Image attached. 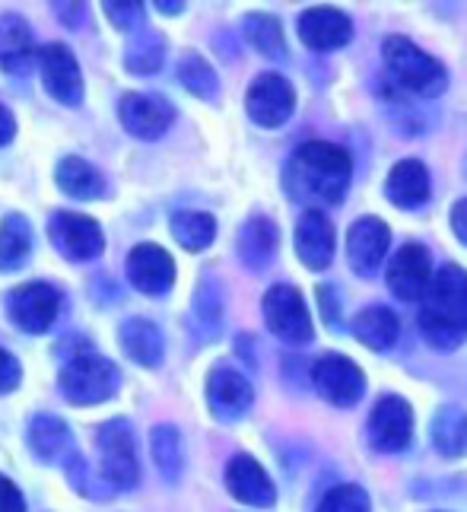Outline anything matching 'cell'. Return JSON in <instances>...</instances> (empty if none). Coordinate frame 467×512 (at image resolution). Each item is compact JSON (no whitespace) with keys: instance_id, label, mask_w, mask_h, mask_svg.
I'll use <instances>...</instances> for the list:
<instances>
[{"instance_id":"6da1fadb","label":"cell","mask_w":467,"mask_h":512,"mask_svg":"<svg viewBox=\"0 0 467 512\" xmlns=\"http://www.w3.org/2000/svg\"><path fill=\"white\" fill-rule=\"evenodd\" d=\"M350 175H353V163L344 147L312 140V144H302L290 156L283 172V185L293 201L305 204L309 210H318L344 201V194L350 188Z\"/></svg>"},{"instance_id":"7a4b0ae2","label":"cell","mask_w":467,"mask_h":512,"mask_svg":"<svg viewBox=\"0 0 467 512\" xmlns=\"http://www.w3.org/2000/svg\"><path fill=\"white\" fill-rule=\"evenodd\" d=\"M420 328L439 350H455L467 341V274L458 264H445L429 280Z\"/></svg>"},{"instance_id":"3957f363","label":"cell","mask_w":467,"mask_h":512,"mask_svg":"<svg viewBox=\"0 0 467 512\" xmlns=\"http://www.w3.org/2000/svg\"><path fill=\"white\" fill-rule=\"evenodd\" d=\"M382 55H385L388 74L398 80L404 90L426 96V99L445 93V86H448L445 67L433 55H426L423 48L413 45L410 39H404V35H391V39H385Z\"/></svg>"},{"instance_id":"277c9868","label":"cell","mask_w":467,"mask_h":512,"mask_svg":"<svg viewBox=\"0 0 467 512\" xmlns=\"http://www.w3.org/2000/svg\"><path fill=\"white\" fill-rule=\"evenodd\" d=\"M121 376L115 363L96 353H77L61 369V392L70 404H99L115 398Z\"/></svg>"},{"instance_id":"5b68a950","label":"cell","mask_w":467,"mask_h":512,"mask_svg":"<svg viewBox=\"0 0 467 512\" xmlns=\"http://www.w3.org/2000/svg\"><path fill=\"white\" fill-rule=\"evenodd\" d=\"M99 465L105 481L118 490H131L140 481V462H137V439L128 420H109L96 433Z\"/></svg>"},{"instance_id":"8992f818","label":"cell","mask_w":467,"mask_h":512,"mask_svg":"<svg viewBox=\"0 0 467 512\" xmlns=\"http://www.w3.org/2000/svg\"><path fill=\"white\" fill-rule=\"evenodd\" d=\"M264 322L283 344H309L315 338V325L305 299L296 287L277 284L264 296Z\"/></svg>"},{"instance_id":"52a82bcc","label":"cell","mask_w":467,"mask_h":512,"mask_svg":"<svg viewBox=\"0 0 467 512\" xmlns=\"http://www.w3.org/2000/svg\"><path fill=\"white\" fill-rule=\"evenodd\" d=\"M48 236L67 261H93L105 249L102 226L83 214H55L48 220Z\"/></svg>"},{"instance_id":"ba28073f","label":"cell","mask_w":467,"mask_h":512,"mask_svg":"<svg viewBox=\"0 0 467 512\" xmlns=\"http://www.w3.org/2000/svg\"><path fill=\"white\" fill-rule=\"evenodd\" d=\"M248 118L261 128H280L296 109V93L280 74H261L245 96Z\"/></svg>"},{"instance_id":"9c48e42d","label":"cell","mask_w":467,"mask_h":512,"mask_svg":"<svg viewBox=\"0 0 467 512\" xmlns=\"http://www.w3.org/2000/svg\"><path fill=\"white\" fill-rule=\"evenodd\" d=\"M312 382L318 395L331 401L334 408H353L366 392V376L347 357H321L312 369Z\"/></svg>"},{"instance_id":"30bf717a","label":"cell","mask_w":467,"mask_h":512,"mask_svg":"<svg viewBox=\"0 0 467 512\" xmlns=\"http://www.w3.org/2000/svg\"><path fill=\"white\" fill-rule=\"evenodd\" d=\"M61 293L48 284H23L7 296L10 319L20 325L26 334H42L58 319Z\"/></svg>"},{"instance_id":"8fae6325","label":"cell","mask_w":467,"mask_h":512,"mask_svg":"<svg viewBox=\"0 0 467 512\" xmlns=\"http://www.w3.org/2000/svg\"><path fill=\"white\" fill-rule=\"evenodd\" d=\"M413 436V411L398 395H385L369 414V443L379 452H401Z\"/></svg>"},{"instance_id":"7c38bea8","label":"cell","mask_w":467,"mask_h":512,"mask_svg":"<svg viewBox=\"0 0 467 512\" xmlns=\"http://www.w3.org/2000/svg\"><path fill=\"white\" fill-rule=\"evenodd\" d=\"M39 67H42V80L45 90L64 105H80L83 102V74L80 64L74 58V51L67 45L51 42L39 51Z\"/></svg>"},{"instance_id":"4fadbf2b","label":"cell","mask_w":467,"mask_h":512,"mask_svg":"<svg viewBox=\"0 0 467 512\" xmlns=\"http://www.w3.org/2000/svg\"><path fill=\"white\" fill-rule=\"evenodd\" d=\"M385 277H388V287L394 296L404 299V303H413V299H423L429 280H433V258H429L423 245L410 242L388 261Z\"/></svg>"},{"instance_id":"5bb4252c","label":"cell","mask_w":467,"mask_h":512,"mask_svg":"<svg viewBox=\"0 0 467 512\" xmlns=\"http://www.w3.org/2000/svg\"><path fill=\"white\" fill-rule=\"evenodd\" d=\"M118 115H121V125L128 128V134H134L140 140H156L159 134L169 131L175 109L159 96L128 93L118 105Z\"/></svg>"},{"instance_id":"9a60e30c","label":"cell","mask_w":467,"mask_h":512,"mask_svg":"<svg viewBox=\"0 0 467 512\" xmlns=\"http://www.w3.org/2000/svg\"><path fill=\"white\" fill-rule=\"evenodd\" d=\"M251 392L248 379L232 366H217L207 379V404L210 411L217 414L220 420H236L251 408Z\"/></svg>"},{"instance_id":"2e32d148","label":"cell","mask_w":467,"mask_h":512,"mask_svg":"<svg viewBox=\"0 0 467 512\" xmlns=\"http://www.w3.org/2000/svg\"><path fill=\"white\" fill-rule=\"evenodd\" d=\"M299 35L312 51H334L353 39V23L347 13L331 7H312L299 16Z\"/></svg>"},{"instance_id":"e0dca14e","label":"cell","mask_w":467,"mask_h":512,"mask_svg":"<svg viewBox=\"0 0 467 512\" xmlns=\"http://www.w3.org/2000/svg\"><path fill=\"white\" fill-rule=\"evenodd\" d=\"M128 277L140 293L159 296V293H169V287L175 284V264L166 249L147 242V245H137L128 255Z\"/></svg>"},{"instance_id":"ac0fdd59","label":"cell","mask_w":467,"mask_h":512,"mask_svg":"<svg viewBox=\"0 0 467 512\" xmlns=\"http://www.w3.org/2000/svg\"><path fill=\"white\" fill-rule=\"evenodd\" d=\"M388 245H391V233L379 217L356 220L350 226V236H347V255H350L353 271L372 274L385 261Z\"/></svg>"},{"instance_id":"d6986e66","label":"cell","mask_w":467,"mask_h":512,"mask_svg":"<svg viewBox=\"0 0 467 512\" xmlns=\"http://www.w3.org/2000/svg\"><path fill=\"white\" fill-rule=\"evenodd\" d=\"M296 252L305 268L325 271L334 258V226L321 210H305L296 223Z\"/></svg>"},{"instance_id":"ffe728a7","label":"cell","mask_w":467,"mask_h":512,"mask_svg":"<svg viewBox=\"0 0 467 512\" xmlns=\"http://www.w3.org/2000/svg\"><path fill=\"white\" fill-rule=\"evenodd\" d=\"M226 487L236 500L248 506H274L277 490L274 481L267 478V471L255 462L251 455H236L226 468Z\"/></svg>"},{"instance_id":"44dd1931","label":"cell","mask_w":467,"mask_h":512,"mask_svg":"<svg viewBox=\"0 0 467 512\" xmlns=\"http://www.w3.org/2000/svg\"><path fill=\"white\" fill-rule=\"evenodd\" d=\"M385 194L391 204H398L404 210L423 207L429 198V172L420 160H401L391 169Z\"/></svg>"},{"instance_id":"7402d4cb","label":"cell","mask_w":467,"mask_h":512,"mask_svg":"<svg viewBox=\"0 0 467 512\" xmlns=\"http://www.w3.org/2000/svg\"><path fill=\"white\" fill-rule=\"evenodd\" d=\"M277 242H280V233L274 220L267 217H251L242 233H239V258L245 261V268L258 271V268H267V264L274 261L277 255Z\"/></svg>"},{"instance_id":"603a6c76","label":"cell","mask_w":467,"mask_h":512,"mask_svg":"<svg viewBox=\"0 0 467 512\" xmlns=\"http://www.w3.org/2000/svg\"><path fill=\"white\" fill-rule=\"evenodd\" d=\"M118 338H121V347L124 353L140 363V366H159L163 363V334H159V328L147 319H128L121 325L118 331Z\"/></svg>"},{"instance_id":"cb8c5ba5","label":"cell","mask_w":467,"mask_h":512,"mask_svg":"<svg viewBox=\"0 0 467 512\" xmlns=\"http://www.w3.org/2000/svg\"><path fill=\"white\" fill-rule=\"evenodd\" d=\"M32 32L20 16H0V67L7 74H23L32 64Z\"/></svg>"},{"instance_id":"d4e9b609","label":"cell","mask_w":467,"mask_h":512,"mask_svg":"<svg viewBox=\"0 0 467 512\" xmlns=\"http://www.w3.org/2000/svg\"><path fill=\"white\" fill-rule=\"evenodd\" d=\"M29 446L42 462H64V458L74 452V439H70L64 420L51 414H39L29 423Z\"/></svg>"},{"instance_id":"484cf974","label":"cell","mask_w":467,"mask_h":512,"mask_svg":"<svg viewBox=\"0 0 467 512\" xmlns=\"http://www.w3.org/2000/svg\"><path fill=\"white\" fill-rule=\"evenodd\" d=\"M55 179L61 185L64 194L70 198H80V201H93L105 194V179L96 172V166H89L80 156H64L55 169Z\"/></svg>"},{"instance_id":"4316f807","label":"cell","mask_w":467,"mask_h":512,"mask_svg":"<svg viewBox=\"0 0 467 512\" xmlns=\"http://www.w3.org/2000/svg\"><path fill=\"white\" fill-rule=\"evenodd\" d=\"M356 338L363 341L369 350H388L398 341V319H394V312L385 309V306H369L356 315Z\"/></svg>"},{"instance_id":"83f0119b","label":"cell","mask_w":467,"mask_h":512,"mask_svg":"<svg viewBox=\"0 0 467 512\" xmlns=\"http://www.w3.org/2000/svg\"><path fill=\"white\" fill-rule=\"evenodd\" d=\"M29 252H32V229L20 214H10L0 223V271L23 268Z\"/></svg>"},{"instance_id":"f1b7e54d","label":"cell","mask_w":467,"mask_h":512,"mask_svg":"<svg viewBox=\"0 0 467 512\" xmlns=\"http://www.w3.org/2000/svg\"><path fill=\"white\" fill-rule=\"evenodd\" d=\"M245 39L255 45L264 58L283 61L286 58V42H283V26L271 13H251L245 20Z\"/></svg>"},{"instance_id":"f546056e","label":"cell","mask_w":467,"mask_h":512,"mask_svg":"<svg viewBox=\"0 0 467 512\" xmlns=\"http://www.w3.org/2000/svg\"><path fill=\"white\" fill-rule=\"evenodd\" d=\"M172 236L178 239V245H185L191 252H201L217 236V220L210 214H201V210H182V214L172 217Z\"/></svg>"},{"instance_id":"4dcf8cb0","label":"cell","mask_w":467,"mask_h":512,"mask_svg":"<svg viewBox=\"0 0 467 512\" xmlns=\"http://www.w3.org/2000/svg\"><path fill=\"white\" fill-rule=\"evenodd\" d=\"M433 443L448 458L464 455L467 452V414L455 408L439 411L433 420Z\"/></svg>"},{"instance_id":"1f68e13d","label":"cell","mask_w":467,"mask_h":512,"mask_svg":"<svg viewBox=\"0 0 467 512\" xmlns=\"http://www.w3.org/2000/svg\"><path fill=\"white\" fill-rule=\"evenodd\" d=\"M150 443H153V458H156L159 474H163L169 484H175L178 474H182V439H178V430L169 427V423L153 427Z\"/></svg>"},{"instance_id":"d6a6232c","label":"cell","mask_w":467,"mask_h":512,"mask_svg":"<svg viewBox=\"0 0 467 512\" xmlns=\"http://www.w3.org/2000/svg\"><path fill=\"white\" fill-rule=\"evenodd\" d=\"M163 55H166V42L156 32H137L128 45V61L124 64L134 74H153V70L163 67Z\"/></svg>"},{"instance_id":"836d02e7","label":"cell","mask_w":467,"mask_h":512,"mask_svg":"<svg viewBox=\"0 0 467 512\" xmlns=\"http://www.w3.org/2000/svg\"><path fill=\"white\" fill-rule=\"evenodd\" d=\"M178 77H182V83L194 96H201V99H217L220 96L213 67L201 55H194V51H188V55L182 58V64H178Z\"/></svg>"},{"instance_id":"e575fe53","label":"cell","mask_w":467,"mask_h":512,"mask_svg":"<svg viewBox=\"0 0 467 512\" xmlns=\"http://www.w3.org/2000/svg\"><path fill=\"white\" fill-rule=\"evenodd\" d=\"M315 512H369V493L356 484H340L325 493Z\"/></svg>"},{"instance_id":"d590c367","label":"cell","mask_w":467,"mask_h":512,"mask_svg":"<svg viewBox=\"0 0 467 512\" xmlns=\"http://www.w3.org/2000/svg\"><path fill=\"white\" fill-rule=\"evenodd\" d=\"M109 23L121 32H134V26L143 23V4H105Z\"/></svg>"},{"instance_id":"8d00e7d4","label":"cell","mask_w":467,"mask_h":512,"mask_svg":"<svg viewBox=\"0 0 467 512\" xmlns=\"http://www.w3.org/2000/svg\"><path fill=\"white\" fill-rule=\"evenodd\" d=\"M20 376H23L20 363H16L7 350H0V395L13 392V388L20 385Z\"/></svg>"},{"instance_id":"74e56055","label":"cell","mask_w":467,"mask_h":512,"mask_svg":"<svg viewBox=\"0 0 467 512\" xmlns=\"http://www.w3.org/2000/svg\"><path fill=\"white\" fill-rule=\"evenodd\" d=\"M0 512H26L23 493L16 490V484L7 481L4 474H0Z\"/></svg>"},{"instance_id":"f35d334b","label":"cell","mask_w":467,"mask_h":512,"mask_svg":"<svg viewBox=\"0 0 467 512\" xmlns=\"http://www.w3.org/2000/svg\"><path fill=\"white\" fill-rule=\"evenodd\" d=\"M452 226H455V236L467 245V198L455 204V210H452Z\"/></svg>"},{"instance_id":"ab89813d","label":"cell","mask_w":467,"mask_h":512,"mask_svg":"<svg viewBox=\"0 0 467 512\" xmlns=\"http://www.w3.org/2000/svg\"><path fill=\"white\" fill-rule=\"evenodd\" d=\"M13 134H16V121H13V115L4 109V105H0V147L10 144Z\"/></svg>"},{"instance_id":"60d3db41","label":"cell","mask_w":467,"mask_h":512,"mask_svg":"<svg viewBox=\"0 0 467 512\" xmlns=\"http://www.w3.org/2000/svg\"><path fill=\"white\" fill-rule=\"evenodd\" d=\"M159 10H163V13H182V7L185 4H156Z\"/></svg>"}]
</instances>
